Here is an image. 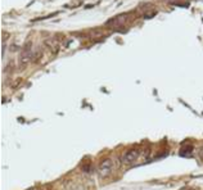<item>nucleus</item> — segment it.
Here are the masks:
<instances>
[{
    "instance_id": "3",
    "label": "nucleus",
    "mask_w": 203,
    "mask_h": 190,
    "mask_svg": "<svg viewBox=\"0 0 203 190\" xmlns=\"http://www.w3.org/2000/svg\"><path fill=\"white\" fill-rule=\"evenodd\" d=\"M32 59H34V53H32V51H25L23 50V53H22L21 57H19V67L23 68V67L27 66Z\"/></svg>"
},
{
    "instance_id": "5",
    "label": "nucleus",
    "mask_w": 203,
    "mask_h": 190,
    "mask_svg": "<svg viewBox=\"0 0 203 190\" xmlns=\"http://www.w3.org/2000/svg\"><path fill=\"white\" fill-rule=\"evenodd\" d=\"M41 55H43V51H41V50H37L36 53L34 54V59H32V60H34V62H37V60L41 58Z\"/></svg>"
},
{
    "instance_id": "7",
    "label": "nucleus",
    "mask_w": 203,
    "mask_h": 190,
    "mask_svg": "<svg viewBox=\"0 0 203 190\" xmlns=\"http://www.w3.org/2000/svg\"><path fill=\"white\" fill-rule=\"evenodd\" d=\"M202 159H203V149H202Z\"/></svg>"
},
{
    "instance_id": "2",
    "label": "nucleus",
    "mask_w": 203,
    "mask_h": 190,
    "mask_svg": "<svg viewBox=\"0 0 203 190\" xmlns=\"http://www.w3.org/2000/svg\"><path fill=\"white\" fill-rule=\"evenodd\" d=\"M112 170H113V162H112L111 158L103 159L102 162L99 163V166H98V173L102 176V177L108 176L109 173L112 172Z\"/></svg>"
},
{
    "instance_id": "4",
    "label": "nucleus",
    "mask_w": 203,
    "mask_h": 190,
    "mask_svg": "<svg viewBox=\"0 0 203 190\" xmlns=\"http://www.w3.org/2000/svg\"><path fill=\"white\" fill-rule=\"evenodd\" d=\"M45 45H46V48H49L51 50V53H57L58 49H59V44L57 43L54 39H49V40L45 41Z\"/></svg>"
},
{
    "instance_id": "6",
    "label": "nucleus",
    "mask_w": 203,
    "mask_h": 190,
    "mask_svg": "<svg viewBox=\"0 0 203 190\" xmlns=\"http://www.w3.org/2000/svg\"><path fill=\"white\" fill-rule=\"evenodd\" d=\"M154 14H156V12H153V13H149V14H148V13H147V14L144 15V18H152Z\"/></svg>"
},
{
    "instance_id": "1",
    "label": "nucleus",
    "mask_w": 203,
    "mask_h": 190,
    "mask_svg": "<svg viewBox=\"0 0 203 190\" xmlns=\"http://www.w3.org/2000/svg\"><path fill=\"white\" fill-rule=\"evenodd\" d=\"M139 158V149H129L124 153V156L121 157V162L124 165H133Z\"/></svg>"
}]
</instances>
